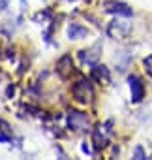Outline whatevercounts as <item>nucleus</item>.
<instances>
[{"mask_svg": "<svg viewBox=\"0 0 152 160\" xmlns=\"http://www.w3.org/2000/svg\"><path fill=\"white\" fill-rule=\"evenodd\" d=\"M71 94H73V98L77 100V102L88 104V102H92V98H94V89H92L90 81H87V79H81V81H77V83L73 85Z\"/></svg>", "mask_w": 152, "mask_h": 160, "instance_id": "obj_1", "label": "nucleus"}, {"mask_svg": "<svg viewBox=\"0 0 152 160\" xmlns=\"http://www.w3.org/2000/svg\"><path fill=\"white\" fill-rule=\"evenodd\" d=\"M111 136H113V121H107V122H103V124L96 126V128H94V132H92L94 147H96V149L105 147V145L109 143Z\"/></svg>", "mask_w": 152, "mask_h": 160, "instance_id": "obj_2", "label": "nucleus"}, {"mask_svg": "<svg viewBox=\"0 0 152 160\" xmlns=\"http://www.w3.org/2000/svg\"><path fill=\"white\" fill-rule=\"evenodd\" d=\"M130 32H131V23L122 21V19H115L107 27V34L115 40H124V38H128Z\"/></svg>", "mask_w": 152, "mask_h": 160, "instance_id": "obj_3", "label": "nucleus"}, {"mask_svg": "<svg viewBox=\"0 0 152 160\" xmlns=\"http://www.w3.org/2000/svg\"><path fill=\"white\" fill-rule=\"evenodd\" d=\"M68 126H69L73 132L87 130V128H88V117H87V113L71 109V111L68 113Z\"/></svg>", "mask_w": 152, "mask_h": 160, "instance_id": "obj_4", "label": "nucleus"}, {"mask_svg": "<svg viewBox=\"0 0 152 160\" xmlns=\"http://www.w3.org/2000/svg\"><path fill=\"white\" fill-rule=\"evenodd\" d=\"M128 83H130V91H131V102L139 104L145 98V85L141 81V77L139 75H130Z\"/></svg>", "mask_w": 152, "mask_h": 160, "instance_id": "obj_5", "label": "nucleus"}, {"mask_svg": "<svg viewBox=\"0 0 152 160\" xmlns=\"http://www.w3.org/2000/svg\"><path fill=\"white\" fill-rule=\"evenodd\" d=\"M105 12L113 13V15H120V17H130L133 15V10L124 4V2H116V0H107L105 2Z\"/></svg>", "mask_w": 152, "mask_h": 160, "instance_id": "obj_6", "label": "nucleus"}, {"mask_svg": "<svg viewBox=\"0 0 152 160\" xmlns=\"http://www.w3.org/2000/svg\"><path fill=\"white\" fill-rule=\"evenodd\" d=\"M56 73L62 77V79H68L71 73H73V60L69 55H64L58 62H56Z\"/></svg>", "mask_w": 152, "mask_h": 160, "instance_id": "obj_7", "label": "nucleus"}, {"mask_svg": "<svg viewBox=\"0 0 152 160\" xmlns=\"http://www.w3.org/2000/svg\"><path fill=\"white\" fill-rule=\"evenodd\" d=\"M87 36H88V30L83 25H79V23H71L68 27V38L69 40H83Z\"/></svg>", "mask_w": 152, "mask_h": 160, "instance_id": "obj_8", "label": "nucleus"}, {"mask_svg": "<svg viewBox=\"0 0 152 160\" xmlns=\"http://www.w3.org/2000/svg\"><path fill=\"white\" fill-rule=\"evenodd\" d=\"M92 79H96V81H100V83H109L111 81L109 70L103 64H94L92 66Z\"/></svg>", "mask_w": 152, "mask_h": 160, "instance_id": "obj_9", "label": "nucleus"}, {"mask_svg": "<svg viewBox=\"0 0 152 160\" xmlns=\"http://www.w3.org/2000/svg\"><path fill=\"white\" fill-rule=\"evenodd\" d=\"M98 47H92V49H85L79 53V58L83 60V64H88V66H94L98 64V58H100V53H96Z\"/></svg>", "mask_w": 152, "mask_h": 160, "instance_id": "obj_10", "label": "nucleus"}, {"mask_svg": "<svg viewBox=\"0 0 152 160\" xmlns=\"http://www.w3.org/2000/svg\"><path fill=\"white\" fill-rule=\"evenodd\" d=\"M12 141V134H10V128L4 121H0V143H10Z\"/></svg>", "mask_w": 152, "mask_h": 160, "instance_id": "obj_11", "label": "nucleus"}, {"mask_svg": "<svg viewBox=\"0 0 152 160\" xmlns=\"http://www.w3.org/2000/svg\"><path fill=\"white\" fill-rule=\"evenodd\" d=\"M143 64H145V70H146V73L152 77V55H148V57L143 60Z\"/></svg>", "mask_w": 152, "mask_h": 160, "instance_id": "obj_12", "label": "nucleus"}, {"mask_svg": "<svg viewBox=\"0 0 152 160\" xmlns=\"http://www.w3.org/2000/svg\"><path fill=\"white\" fill-rule=\"evenodd\" d=\"M135 158H137V160H141V158H146V156H145V152H143V149H141V147H137V149H135Z\"/></svg>", "mask_w": 152, "mask_h": 160, "instance_id": "obj_13", "label": "nucleus"}]
</instances>
